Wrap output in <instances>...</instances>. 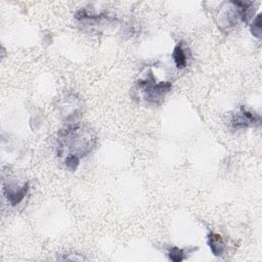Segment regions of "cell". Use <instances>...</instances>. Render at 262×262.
I'll return each mask as SVG.
<instances>
[{"instance_id": "cell-4", "label": "cell", "mask_w": 262, "mask_h": 262, "mask_svg": "<svg viewBox=\"0 0 262 262\" xmlns=\"http://www.w3.org/2000/svg\"><path fill=\"white\" fill-rule=\"evenodd\" d=\"M260 122V117L253 115L250 111L242 106L239 111L233 115L232 117V125L235 128H245L248 127L249 125L259 123Z\"/></svg>"}, {"instance_id": "cell-8", "label": "cell", "mask_w": 262, "mask_h": 262, "mask_svg": "<svg viewBox=\"0 0 262 262\" xmlns=\"http://www.w3.org/2000/svg\"><path fill=\"white\" fill-rule=\"evenodd\" d=\"M251 33L257 38L261 37V14L260 13L256 16L253 24L251 25Z\"/></svg>"}, {"instance_id": "cell-1", "label": "cell", "mask_w": 262, "mask_h": 262, "mask_svg": "<svg viewBox=\"0 0 262 262\" xmlns=\"http://www.w3.org/2000/svg\"><path fill=\"white\" fill-rule=\"evenodd\" d=\"M95 134L90 128L82 127L78 123H71L58 132L56 155L64 160H76L86 157L95 144Z\"/></svg>"}, {"instance_id": "cell-2", "label": "cell", "mask_w": 262, "mask_h": 262, "mask_svg": "<svg viewBox=\"0 0 262 262\" xmlns=\"http://www.w3.org/2000/svg\"><path fill=\"white\" fill-rule=\"evenodd\" d=\"M137 85L143 99L149 103L155 104L161 103L166 93L172 86L170 82H156L151 73H149L144 80H139Z\"/></svg>"}, {"instance_id": "cell-6", "label": "cell", "mask_w": 262, "mask_h": 262, "mask_svg": "<svg viewBox=\"0 0 262 262\" xmlns=\"http://www.w3.org/2000/svg\"><path fill=\"white\" fill-rule=\"evenodd\" d=\"M172 57H173V60L178 69H184L187 66V56L184 51L182 42H179L174 47Z\"/></svg>"}, {"instance_id": "cell-5", "label": "cell", "mask_w": 262, "mask_h": 262, "mask_svg": "<svg viewBox=\"0 0 262 262\" xmlns=\"http://www.w3.org/2000/svg\"><path fill=\"white\" fill-rule=\"evenodd\" d=\"M207 244L215 256H221L224 253L225 244L219 234L214 232L209 233L207 236Z\"/></svg>"}, {"instance_id": "cell-7", "label": "cell", "mask_w": 262, "mask_h": 262, "mask_svg": "<svg viewBox=\"0 0 262 262\" xmlns=\"http://www.w3.org/2000/svg\"><path fill=\"white\" fill-rule=\"evenodd\" d=\"M185 252L183 249H180L178 247H171L168 251L169 259L174 262H180L184 259Z\"/></svg>"}, {"instance_id": "cell-3", "label": "cell", "mask_w": 262, "mask_h": 262, "mask_svg": "<svg viewBox=\"0 0 262 262\" xmlns=\"http://www.w3.org/2000/svg\"><path fill=\"white\" fill-rule=\"evenodd\" d=\"M29 190V183L26 182L20 186H15L11 184H4L3 185V192L4 195L6 196L7 201L12 205L15 206L17 205L27 194Z\"/></svg>"}]
</instances>
